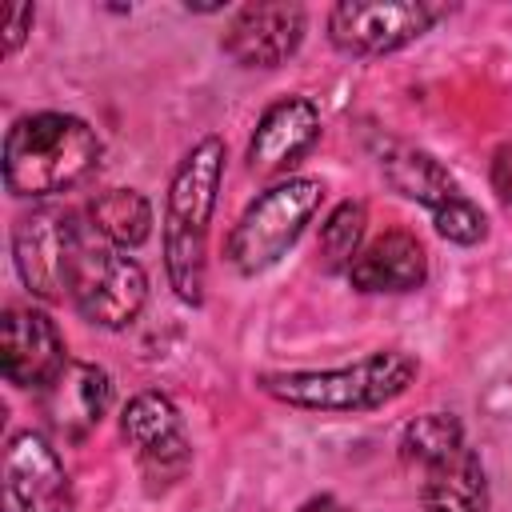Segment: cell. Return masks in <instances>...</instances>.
I'll return each mask as SVG.
<instances>
[{
	"mask_svg": "<svg viewBox=\"0 0 512 512\" xmlns=\"http://www.w3.org/2000/svg\"><path fill=\"white\" fill-rule=\"evenodd\" d=\"M224 176V140L204 136L180 160L168 200H164V272L172 292L184 304L204 300V256H208V224L216 212V192Z\"/></svg>",
	"mask_w": 512,
	"mask_h": 512,
	"instance_id": "obj_1",
	"label": "cell"
},
{
	"mask_svg": "<svg viewBox=\"0 0 512 512\" xmlns=\"http://www.w3.org/2000/svg\"><path fill=\"white\" fill-rule=\"evenodd\" d=\"M100 164V136L68 112L20 116L4 136V184L12 196L48 200L76 188Z\"/></svg>",
	"mask_w": 512,
	"mask_h": 512,
	"instance_id": "obj_2",
	"label": "cell"
},
{
	"mask_svg": "<svg viewBox=\"0 0 512 512\" xmlns=\"http://www.w3.org/2000/svg\"><path fill=\"white\" fill-rule=\"evenodd\" d=\"M416 372L420 364L408 352L388 348V352H368L356 364L324 368V372H268L260 376V388L272 400L308 408V412H372L404 396Z\"/></svg>",
	"mask_w": 512,
	"mask_h": 512,
	"instance_id": "obj_3",
	"label": "cell"
},
{
	"mask_svg": "<svg viewBox=\"0 0 512 512\" xmlns=\"http://www.w3.org/2000/svg\"><path fill=\"white\" fill-rule=\"evenodd\" d=\"M404 464L420 476L424 512H484L488 480L476 448L464 440V428L448 412L416 416L400 436Z\"/></svg>",
	"mask_w": 512,
	"mask_h": 512,
	"instance_id": "obj_4",
	"label": "cell"
},
{
	"mask_svg": "<svg viewBox=\"0 0 512 512\" xmlns=\"http://www.w3.org/2000/svg\"><path fill=\"white\" fill-rule=\"evenodd\" d=\"M324 184L312 176H288L260 192L236 220L228 236V264L240 276H256L272 268L308 228V220L320 212Z\"/></svg>",
	"mask_w": 512,
	"mask_h": 512,
	"instance_id": "obj_5",
	"label": "cell"
},
{
	"mask_svg": "<svg viewBox=\"0 0 512 512\" xmlns=\"http://www.w3.org/2000/svg\"><path fill=\"white\" fill-rule=\"evenodd\" d=\"M68 300L80 308L84 320L100 328H124L140 316L148 300V276L124 248H116L92 224H84L68 276Z\"/></svg>",
	"mask_w": 512,
	"mask_h": 512,
	"instance_id": "obj_6",
	"label": "cell"
},
{
	"mask_svg": "<svg viewBox=\"0 0 512 512\" xmlns=\"http://www.w3.org/2000/svg\"><path fill=\"white\" fill-rule=\"evenodd\" d=\"M84 236V220L72 208L40 204L24 212L12 228V256L24 288L40 300H64L68 296V276L72 260Z\"/></svg>",
	"mask_w": 512,
	"mask_h": 512,
	"instance_id": "obj_7",
	"label": "cell"
},
{
	"mask_svg": "<svg viewBox=\"0 0 512 512\" xmlns=\"http://www.w3.org/2000/svg\"><path fill=\"white\" fill-rule=\"evenodd\" d=\"M380 164L396 192H404L408 200H416L432 212V224L444 240H452V244L484 240V232H488L484 212L460 192V184L444 172L440 160H432L420 148H388V156Z\"/></svg>",
	"mask_w": 512,
	"mask_h": 512,
	"instance_id": "obj_8",
	"label": "cell"
},
{
	"mask_svg": "<svg viewBox=\"0 0 512 512\" xmlns=\"http://www.w3.org/2000/svg\"><path fill=\"white\" fill-rule=\"evenodd\" d=\"M444 12L424 0H344L328 12V36L348 56H384L420 40Z\"/></svg>",
	"mask_w": 512,
	"mask_h": 512,
	"instance_id": "obj_9",
	"label": "cell"
},
{
	"mask_svg": "<svg viewBox=\"0 0 512 512\" xmlns=\"http://www.w3.org/2000/svg\"><path fill=\"white\" fill-rule=\"evenodd\" d=\"M4 512H76L68 472L40 432H16L4 448Z\"/></svg>",
	"mask_w": 512,
	"mask_h": 512,
	"instance_id": "obj_10",
	"label": "cell"
},
{
	"mask_svg": "<svg viewBox=\"0 0 512 512\" xmlns=\"http://www.w3.org/2000/svg\"><path fill=\"white\" fill-rule=\"evenodd\" d=\"M0 364L20 388H48L68 368V348L40 308H8L0 320Z\"/></svg>",
	"mask_w": 512,
	"mask_h": 512,
	"instance_id": "obj_11",
	"label": "cell"
},
{
	"mask_svg": "<svg viewBox=\"0 0 512 512\" xmlns=\"http://www.w3.org/2000/svg\"><path fill=\"white\" fill-rule=\"evenodd\" d=\"M304 40L300 4H244L224 28V52L244 68H276Z\"/></svg>",
	"mask_w": 512,
	"mask_h": 512,
	"instance_id": "obj_12",
	"label": "cell"
},
{
	"mask_svg": "<svg viewBox=\"0 0 512 512\" xmlns=\"http://www.w3.org/2000/svg\"><path fill=\"white\" fill-rule=\"evenodd\" d=\"M120 436L152 476H180L192 460V448L180 428V412L160 392H140L124 404Z\"/></svg>",
	"mask_w": 512,
	"mask_h": 512,
	"instance_id": "obj_13",
	"label": "cell"
},
{
	"mask_svg": "<svg viewBox=\"0 0 512 512\" xmlns=\"http://www.w3.org/2000/svg\"><path fill=\"white\" fill-rule=\"evenodd\" d=\"M316 140H320V108L308 96H284L256 120L248 144V168L260 176L288 172L316 148Z\"/></svg>",
	"mask_w": 512,
	"mask_h": 512,
	"instance_id": "obj_14",
	"label": "cell"
},
{
	"mask_svg": "<svg viewBox=\"0 0 512 512\" xmlns=\"http://www.w3.org/2000/svg\"><path fill=\"white\" fill-rule=\"evenodd\" d=\"M424 276H428L424 244L404 228L368 240L348 268V280L360 292H412L424 284Z\"/></svg>",
	"mask_w": 512,
	"mask_h": 512,
	"instance_id": "obj_15",
	"label": "cell"
},
{
	"mask_svg": "<svg viewBox=\"0 0 512 512\" xmlns=\"http://www.w3.org/2000/svg\"><path fill=\"white\" fill-rule=\"evenodd\" d=\"M108 404H112V380L96 364L68 360V368L44 388V416L64 436H84L88 428H96Z\"/></svg>",
	"mask_w": 512,
	"mask_h": 512,
	"instance_id": "obj_16",
	"label": "cell"
},
{
	"mask_svg": "<svg viewBox=\"0 0 512 512\" xmlns=\"http://www.w3.org/2000/svg\"><path fill=\"white\" fill-rule=\"evenodd\" d=\"M88 224L104 240H112L116 248L128 252V248L148 240V232H152V204L140 192H132V188H108V192H100L92 200Z\"/></svg>",
	"mask_w": 512,
	"mask_h": 512,
	"instance_id": "obj_17",
	"label": "cell"
},
{
	"mask_svg": "<svg viewBox=\"0 0 512 512\" xmlns=\"http://www.w3.org/2000/svg\"><path fill=\"white\" fill-rule=\"evenodd\" d=\"M364 204L360 200H344L332 208V216L320 228V264L328 272H348L352 260L360 256V240H364Z\"/></svg>",
	"mask_w": 512,
	"mask_h": 512,
	"instance_id": "obj_18",
	"label": "cell"
},
{
	"mask_svg": "<svg viewBox=\"0 0 512 512\" xmlns=\"http://www.w3.org/2000/svg\"><path fill=\"white\" fill-rule=\"evenodd\" d=\"M0 24H4V52H16L32 24V4H0Z\"/></svg>",
	"mask_w": 512,
	"mask_h": 512,
	"instance_id": "obj_19",
	"label": "cell"
},
{
	"mask_svg": "<svg viewBox=\"0 0 512 512\" xmlns=\"http://www.w3.org/2000/svg\"><path fill=\"white\" fill-rule=\"evenodd\" d=\"M296 512H344V508H340L336 496H312V500H304Z\"/></svg>",
	"mask_w": 512,
	"mask_h": 512,
	"instance_id": "obj_20",
	"label": "cell"
}]
</instances>
